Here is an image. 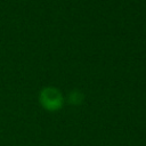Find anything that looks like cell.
Masks as SVG:
<instances>
[{
    "label": "cell",
    "mask_w": 146,
    "mask_h": 146,
    "mask_svg": "<svg viewBox=\"0 0 146 146\" xmlns=\"http://www.w3.org/2000/svg\"><path fill=\"white\" fill-rule=\"evenodd\" d=\"M84 100V94L81 91V90H72L68 95V103L73 106H79L83 103Z\"/></svg>",
    "instance_id": "obj_2"
},
{
    "label": "cell",
    "mask_w": 146,
    "mask_h": 146,
    "mask_svg": "<svg viewBox=\"0 0 146 146\" xmlns=\"http://www.w3.org/2000/svg\"><path fill=\"white\" fill-rule=\"evenodd\" d=\"M39 104L48 112H57L63 108L65 99L59 89L56 87H44L39 92Z\"/></svg>",
    "instance_id": "obj_1"
}]
</instances>
